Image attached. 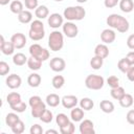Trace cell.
Listing matches in <instances>:
<instances>
[{"mask_svg": "<svg viewBox=\"0 0 134 134\" xmlns=\"http://www.w3.org/2000/svg\"><path fill=\"white\" fill-rule=\"evenodd\" d=\"M63 23V17L60 15V14H51L49 17H48V24L50 27L52 28H58L62 25Z\"/></svg>", "mask_w": 134, "mask_h": 134, "instance_id": "9c48e42d", "label": "cell"}, {"mask_svg": "<svg viewBox=\"0 0 134 134\" xmlns=\"http://www.w3.org/2000/svg\"><path fill=\"white\" fill-rule=\"evenodd\" d=\"M27 83L30 87H38L41 84V76L38 73H31L27 77Z\"/></svg>", "mask_w": 134, "mask_h": 134, "instance_id": "9a60e30c", "label": "cell"}, {"mask_svg": "<svg viewBox=\"0 0 134 134\" xmlns=\"http://www.w3.org/2000/svg\"><path fill=\"white\" fill-rule=\"evenodd\" d=\"M118 3V0H105V6L108 8L114 7Z\"/></svg>", "mask_w": 134, "mask_h": 134, "instance_id": "f907efd6", "label": "cell"}, {"mask_svg": "<svg viewBox=\"0 0 134 134\" xmlns=\"http://www.w3.org/2000/svg\"><path fill=\"white\" fill-rule=\"evenodd\" d=\"M48 58H49V52H48V50H47V49H45V48H43V49H42V51L40 52V54L38 55V58H37V59H39V60H41V61L43 62V61L47 60Z\"/></svg>", "mask_w": 134, "mask_h": 134, "instance_id": "7dc6e473", "label": "cell"}, {"mask_svg": "<svg viewBox=\"0 0 134 134\" xmlns=\"http://www.w3.org/2000/svg\"><path fill=\"white\" fill-rule=\"evenodd\" d=\"M9 8H10V10H12L14 14H18V15H19L21 12H23V4H22L21 1L15 0V1H13V2L10 3Z\"/></svg>", "mask_w": 134, "mask_h": 134, "instance_id": "4316f807", "label": "cell"}, {"mask_svg": "<svg viewBox=\"0 0 134 134\" xmlns=\"http://www.w3.org/2000/svg\"><path fill=\"white\" fill-rule=\"evenodd\" d=\"M31 18H32V15H31V13L29 10H23V12H21L18 15V20L21 23H24V24L30 22L31 21Z\"/></svg>", "mask_w": 134, "mask_h": 134, "instance_id": "603a6c76", "label": "cell"}, {"mask_svg": "<svg viewBox=\"0 0 134 134\" xmlns=\"http://www.w3.org/2000/svg\"><path fill=\"white\" fill-rule=\"evenodd\" d=\"M12 131L13 133L15 134H21L23 131H24V124L22 120H19L17 121L13 127H12Z\"/></svg>", "mask_w": 134, "mask_h": 134, "instance_id": "f35d334b", "label": "cell"}, {"mask_svg": "<svg viewBox=\"0 0 134 134\" xmlns=\"http://www.w3.org/2000/svg\"><path fill=\"white\" fill-rule=\"evenodd\" d=\"M10 41L13 42V44L15 45V47H16L17 49H20V48L24 47L25 44H26V38H25V36H24L23 34H21V32H17V34L13 35Z\"/></svg>", "mask_w": 134, "mask_h": 134, "instance_id": "5b68a950", "label": "cell"}, {"mask_svg": "<svg viewBox=\"0 0 134 134\" xmlns=\"http://www.w3.org/2000/svg\"><path fill=\"white\" fill-rule=\"evenodd\" d=\"M127 60L130 62V64L133 66L134 65V51H130L128 54H127Z\"/></svg>", "mask_w": 134, "mask_h": 134, "instance_id": "db71d44e", "label": "cell"}, {"mask_svg": "<svg viewBox=\"0 0 134 134\" xmlns=\"http://www.w3.org/2000/svg\"><path fill=\"white\" fill-rule=\"evenodd\" d=\"M48 8L45 6V5H40V6H38L37 8H36V10H35V15H36V17L37 18H39V19H44V18H46L47 16H48Z\"/></svg>", "mask_w": 134, "mask_h": 134, "instance_id": "7402d4cb", "label": "cell"}, {"mask_svg": "<svg viewBox=\"0 0 134 134\" xmlns=\"http://www.w3.org/2000/svg\"><path fill=\"white\" fill-rule=\"evenodd\" d=\"M131 66H132V65H131L130 62L127 60V58L120 59V60L118 61V63H117L118 69H119L121 72H124V73H127V71L129 70V68H130Z\"/></svg>", "mask_w": 134, "mask_h": 134, "instance_id": "d4e9b609", "label": "cell"}, {"mask_svg": "<svg viewBox=\"0 0 134 134\" xmlns=\"http://www.w3.org/2000/svg\"><path fill=\"white\" fill-rule=\"evenodd\" d=\"M64 17L67 20H75L76 19V12H75V7H67L64 10Z\"/></svg>", "mask_w": 134, "mask_h": 134, "instance_id": "4dcf8cb0", "label": "cell"}, {"mask_svg": "<svg viewBox=\"0 0 134 134\" xmlns=\"http://www.w3.org/2000/svg\"><path fill=\"white\" fill-rule=\"evenodd\" d=\"M49 66H50V68H51L53 71L60 72V71H62V70L65 69L66 63H65V61H64L62 58H53V59L50 60Z\"/></svg>", "mask_w": 134, "mask_h": 134, "instance_id": "8992f818", "label": "cell"}, {"mask_svg": "<svg viewBox=\"0 0 134 134\" xmlns=\"http://www.w3.org/2000/svg\"><path fill=\"white\" fill-rule=\"evenodd\" d=\"M119 7L122 12L125 13H130L134 8V3L133 0H120L119 2Z\"/></svg>", "mask_w": 134, "mask_h": 134, "instance_id": "e0dca14e", "label": "cell"}, {"mask_svg": "<svg viewBox=\"0 0 134 134\" xmlns=\"http://www.w3.org/2000/svg\"><path fill=\"white\" fill-rule=\"evenodd\" d=\"M65 84V79L63 75H55L52 79V86L55 89H60Z\"/></svg>", "mask_w": 134, "mask_h": 134, "instance_id": "d6a6232c", "label": "cell"}, {"mask_svg": "<svg viewBox=\"0 0 134 134\" xmlns=\"http://www.w3.org/2000/svg\"><path fill=\"white\" fill-rule=\"evenodd\" d=\"M45 133H46V134H57L58 132H57L55 130H47Z\"/></svg>", "mask_w": 134, "mask_h": 134, "instance_id": "11a10c76", "label": "cell"}, {"mask_svg": "<svg viewBox=\"0 0 134 134\" xmlns=\"http://www.w3.org/2000/svg\"><path fill=\"white\" fill-rule=\"evenodd\" d=\"M94 54L105 59L109 54V49L105 44H98V45H96V47L94 49Z\"/></svg>", "mask_w": 134, "mask_h": 134, "instance_id": "7c38bea8", "label": "cell"}, {"mask_svg": "<svg viewBox=\"0 0 134 134\" xmlns=\"http://www.w3.org/2000/svg\"><path fill=\"white\" fill-rule=\"evenodd\" d=\"M27 66H28V68L31 69V70H39V69L41 68V66H42V61L31 55V57L27 60Z\"/></svg>", "mask_w": 134, "mask_h": 134, "instance_id": "4fadbf2b", "label": "cell"}, {"mask_svg": "<svg viewBox=\"0 0 134 134\" xmlns=\"http://www.w3.org/2000/svg\"><path fill=\"white\" fill-rule=\"evenodd\" d=\"M46 109V106L43 102H41L40 104L36 105L35 107H31V115L34 117H40L42 115V113L45 111Z\"/></svg>", "mask_w": 134, "mask_h": 134, "instance_id": "5bb4252c", "label": "cell"}, {"mask_svg": "<svg viewBox=\"0 0 134 134\" xmlns=\"http://www.w3.org/2000/svg\"><path fill=\"white\" fill-rule=\"evenodd\" d=\"M99 108L102 109V111H104L105 113H111L114 110V105L112 102L108 100V99H104L99 103Z\"/></svg>", "mask_w": 134, "mask_h": 134, "instance_id": "ac0fdd59", "label": "cell"}, {"mask_svg": "<svg viewBox=\"0 0 134 134\" xmlns=\"http://www.w3.org/2000/svg\"><path fill=\"white\" fill-rule=\"evenodd\" d=\"M60 132L62 134H72L74 132V125H73V122L69 121L67 125H65L63 127H60Z\"/></svg>", "mask_w": 134, "mask_h": 134, "instance_id": "e575fe53", "label": "cell"}, {"mask_svg": "<svg viewBox=\"0 0 134 134\" xmlns=\"http://www.w3.org/2000/svg\"><path fill=\"white\" fill-rule=\"evenodd\" d=\"M119 104L121 107L124 108H129L130 106H132L133 104V96L129 93H126L120 99H119Z\"/></svg>", "mask_w": 134, "mask_h": 134, "instance_id": "cb8c5ba5", "label": "cell"}, {"mask_svg": "<svg viewBox=\"0 0 134 134\" xmlns=\"http://www.w3.org/2000/svg\"><path fill=\"white\" fill-rule=\"evenodd\" d=\"M103 58L100 57H93L91 60H90V66L93 68V69H99L102 66H103Z\"/></svg>", "mask_w": 134, "mask_h": 134, "instance_id": "1f68e13d", "label": "cell"}, {"mask_svg": "<svg viewBox=\"0 0 134 134\" xmlns=\"http://www.w3.org/2000/svg\"><path fill=\"white\" fill-rule=\"evenodd\" d=\"M107 24L111 27L116 28L120 32H126L129 29V22L126 18L117 15L112 14L107 18Z\"/></svg>", "mask_w": 134, "mask_h": 134, "instance_id": "6da1fadb", "label": "cell"}, {"mask_svg": "<svg viewBox=\"0 0 134 134\" xmlns=\"http://www.w3.org/2000/svg\"><path fill=\"white\" fill-rule=\"evenodd\" d=\"M43 133V129L41 126L39 125H34L30 128V134H42Z\"/></svg>", "mask_w": 134, "mask_h": 134, "instance_id": "c3c4849f", "label": "cell"}, {"mask_svg": "<svg viewBox=\"0 0 134 134\" xmlns=\"http://www.w3.org/2000/svg\"><path fill=\"white\" fill-rule=\"evenodd\" d=\"M107 83H108V85H109L111 88H116V87L119 86V80H118V77L115 76V75L109 76L108 80H107Z\"/></svg>", "mask_w": 134, "mask_h": 134, "instance_id": "b9f144b4", "label": "cell"}, {"mask_svg": "<svg viewBox=\"0 0 134 134\" xmlns=\"http://www.w3.org/2000/svg\"><path fill=\"white\" fill-rule=\"evenodd\" d=\"M54 1H58V2H60V1H62V0H54Z\"/></svg>", "mask_w": 134, "mask_h": 134, "instance_id": "91938a15", "label": "cell"}, {"mask_svg": "<svg viewBox=\"0 0 134 134\" xmlns=\"http://www.w3.org/2000/svg\"><path fill=\"white\" fill-rule=\"evenodd\" d=\"M126 94L125 92V89L122 87H116V88H112L111 89V96L114 98V99H120L124 95Z\"/></svg>", "mask_w": 134, "mask_h": 134, "instance_id": "484cf974", "label": "cell"}, {"mask_svg": "<svg viewBox=\"0 0 134 134\" xmlns=\"http://www.w3.org/2000/svg\"><path fill=\"white\" fill-rule=\"evenodd\" d=\"M9 2V0H0V4L1 5H5V4H7Z\"/></svg>", "mask_w": 134, "mask_h": 134, "instance_id": "6f0895ef", "label": "cell"}, {"mask_svg": "<svg viewBox=\"0 0 134 134\" xmlns=\"http://www.w3.org/2000/svg\"><path fill=\"white\" fill-rule=\"evenodd\" d=\"M61 102H62L64 108L70 109V108H74V107L76 106V104H77V98H76V96H74V95H65V96H63V98H62Z\"/></svg>", "mask_w": 134, "mask_h": 134, "instance_id": "30bf717a", "label": "cell"}, {"mask_svg": "<svg viewBox=\"0 0 134 134\" xmlns=\"http://www.w3.org/2000/svg\"><path fill=\"white\" fill-rule=\"evenodd\" d=\"M30 30L45 32L44 31V25H43V23L40 20H35L34 22H31V24H30Z\"/></svg>", "mask_w": 134, "mask_h": 134, "instance_id": "d590c367", "label": "cell"}, {"mask_svg": "<svg viewBox=\"0 0 134 134\" xmlns=\"http://www.w3.org/2000/svg\"><path fill=\"white\" fill-rule=\"evenodd\" d=\"M20 120V118H19V116L17 115V114H15V113H8L7 115H6V117H5V122H6V125L8 126V127H13L17 121H19Z\"/></svg>", "mask_w": 134, "mask_h": 134, "instance_id": "f546056e", "label": "cell"}, {"mask_svg": "<svg viewBox=\"0 0 134 134\" xmlns=\"http://www.w3.org/2000/svg\"><path fill=\"white\" fill-rule=\"evenodd\" d=\"M55 120H57V124L59 125V127H63V126L67 125L70 121L69 118L67 117V115L64 114V113H59L55 117Z\"/></svg>", "mask_w": 134, "mask_h": 134, "instance_id": "836d02e7", "label": "cell"}, {"mask_svg": "<svg viewBox=\"0 0 134 134\" xmlns=\"http://www.w3.org/2000/svg\"><path fill=\"white\" fill-rule=\"evenodd\" d=\"M4 42H5V41H4L3 36H2V35H0V46H1V45H3V44H4Z\"/></svg>", "mask_w": 134, "mask_h": 134, "instance_id": "9f6ffc18", "label": "cell"}, {"mask_svg": "<svg viewBox=\"0 0 134 134\" xmlns=\"http://www.w3.org/2000/svg\"><path fill=\"white\" fill-rule=\"evenodd\" d=\"M127 45L130 49H134V35L129 36V38L127 40Z\"/></svg>", "mask_w": 134, "mask_h": 134, "instance_id": "f5cc1de1", "label": "cell"}, {"mask_svg": "<svg viewBox=\"0 0 134 134\" xmlns=\"http://www.w3.org/2000/svg\"><path fill=\"white\" fill-rule=\"evenodd\" d=\"M63 44H64V39H63V35L60 31L54 30V31L50 32L49 39H48V45L51 50L58 51V50L62 49Z\"/></svg>", "mask_w": 134, "mask_h": 134, "instance_id": "7a4b0ae2", "label": "cell"}, {"mask_svg": "<svg viewBox=\"0 0 134 134\" xmlns=\"http://www.w3.org/2000/svg\"><path fill=\"white\" fill-rule=\"evenodd\" d=\"M104 77L96 74H89L85 80V85L87 88L92 90H99L104 86Z\"/></svg>", "mask_w": 134, "mask_h": 134, "instance_id": "3957f363", "label": "cell"}, {"mask_svg": "<svg viewBox=\"0 0 134 134\" xmlns=\"http://www.w3.org/2000/svg\"><path fill=\"white\" fill-rule=\"evenodd\" d=\"M127 76H128V79H129L131 82H134V65L131 66V67L129 68V70L127 71Z\"/></svg>", "mask_w": 134, "mask_h": 134, "instance_id": "816d5d0a", "label": "cell"}, {"mask_svg": "<svg viewBox=\"0 0 134 134\" xmlns=\"http://www.w3.org/2000/svg\"><path fill=\"white\" fill-rule=\"evenodd\" d=\"M15 48H16V47H15V45L13 44V42H12V41H10V42L5 41V42H4V44L0 46V49H1V50H2V52H3L4 54H6V55L12 54V53L14 52V49H15Z\"/></svg>", "mask_w": 134, "mask_h": 134, "instance_id": "ffe728a7", "label": "cell"}, {"mask_svg": "<svg viewBox=\"0 0 134 134\" xmlns=\"http://www.w3.org/2000/svg\"><path fill=\"white\" fill-rule=\"evenodd\" d=\"M45 36V32H41V31H34L29 29V38L34 41H39L41 39H43Z\"/></svg>", "mask_w": 134, "mask_h": 134, "instance_id": "ab89813d", "label": "cell"}, {"mask_svg": "<svg viewBox=\"0 0 134 134\" xmlns=\"http://www.w3.org/2000/svg\"><path fill=\"white\" fill-rule=\"evenodd\" d=\"M9 107H10V109H13L14 111H17V112H23V111L26 110V104L24 102H22V100L17 103V104H15V105L9 106Z\"/></svg>", "mask_w": 134, "mask_h": 134, "instance_id": "60d3db41", "label": "cell"}, {"mask_svg": "<svg viewBox=\"0 0 134 134\" xmlns=\"http://www.w3.org/2000/svg\"><path fill=\"white\" fill-rule=\"evenodd\" d=\"M127 121L131 125H134V110H130L127 113Z\"/></svg>", "mask_w": 134, "mask_h": 134, "instance_id": "681fc988", "label": "cell"}, {"mask_svg": "<svg viewBox=\"0 0 134 134\" xmlns=\"http://www.w3.org/2000/svg\"><path fill=\"white\" fill-rule=\"evenodd\" d=\"M77 2H80V3H84V2H86L87 0H76Z\"/></svg>", "mask_w": 134, "mask_h": 134, "instance_id": "680465c9", "label": "cell"}, {"mask_svg": "<svg viewBox=\"0 0 134 134\" xmlns=\"http://www.w3.org/2000/svg\"><path fill=\"white\" fill-rule=\"evenodd\" d=\"M81 134H94L95 131L93 129V122L90 119H85L80 125Z\"/></svg>", "mask_w": 134, "mask_h": 134, "instance_id": "ba28073f", "label": "cell"}, {"mask_svg": "<svg viewBox=\"0 0 134 134\" xmlns=\"http://www.w3.org/2000/svg\"><path fill=\"white\" fill-rule=\"evenodd\" d=\"M9 70H10V68H9L8 64L5 63V62H3V61H1L0 62V74L1 75H5V74L8 73Z\"/></svg>", "mask_w": 134, "mask_h": 134, "instance_id": "7bdbcfd3", "label": "cell"}, {"mask_svg": "<svg viewBox=\"0 0 134 134\" xmlns=\"http://www.w3.org/2000/svg\"><path fill=\"white\" fill-rule=\"evenodd\" d=\"M63 31L68 38H74V37L77 36L79 28L75 24H73L71 22H66L63 25Z\"/></svg>", "mask_w": 134, "mask_h": 134, "instance_id": "277c9868", "label": "cell"}, {"mask_svg": "<svg viewBox=\"0 0 134 134\" xmlns=\"http://www.w3.org/2000/svg\"><path fill=\"white\" fill-rule=\"evenodd\" d=\"M21 77L18 75V74H10L6 77V85L8 88L10 89H16V88H19L20 85H21Z\"/></svg>", "mask_w": 134, "mask_h": 134, "instance_id": "52a82bcc", "label": "cell"}, {"mask_svg": "<svg viewBox=\"0 0 134 134\" xmlns=\"http://www.w3.org/2000/svg\"><path fill=\"white\" fill-rule=\"evenodd\" d=\"M39 118H40L43 122L48 124V122H50V121L52 120V113H51V111H50V110L45 109V111L42 113V115H41Z\"/></svg>", "mask_w": 134, "mask_h": 134, "instance_id": "8d00e7d4", "label": "cell"}, {"mask_svg": "<svg viewBox=\"0 0 134 134\" xmlns=\"http://www.w3.org/2000/svg\"><path fill=\"white\" fill-rule=\"evenodd\" d=\"M75 12H76V19L75 20H82L86 15V12L82 6H75Z\"/></svg>", "mask_w": 134, "mask_h": 134, "instance_id": "ee69618b", "label": "cell"}, {"mask_svg": "<svg viewBox=\"0 0 134 134\" xmlns=\"http://www.w3.org/2000/svg\"><path fill=\"white\" fill-rule=\"evenodd\" d=\"M24 3L26 8L28 9H34V8H37L38 6V0H24Z\"/></svg>", "mask_w": 134, "mask_h": 134, "instance_id": "f6af8a7d", "label": "cell"}, {"mask_svg": "<svg viewBox=\"0 0 134 134\" xmlns=\"http://www.w3.org/2000/svg\"><path fill=\"white\" fill-rule=\"evenodd\" d=\"M41 102H42V99H41V97L38 96V95H34V96H31V97L29 98V105H30V107H35L36 105L40 104Z\"/></svg>", "mask_w": 134, "mask_h": 134, "instance_id": "bcb514c9", "label": "cell"}, {"mask_svg": "<svg viewBox=\"0 0 134 134\" xmlns=\"http://www.w3.org/2000/svg\"><path fill=\"white\" fill-rule=\"evenodd\" d=\"M70 116L72 118L73 121H80L83 117H84V111L82 108H74L71 110V113H70Z\"/></svg>", "mask_w": 134, "mask_h": 134, "instance_id": "44dd1931", "label": "cell"}, {"mask_svg": "<svg viewBox=\"0 0 134 134\" xmlns=\"http://www.w3.org/2000/svg\"><path fill=\"white\" fill-rule=\"evenodd\" d=\"M27 58H26V55L24 54V53H22V52H18V53H16L14 57H13V62H14V64L15 65H17V66H22V65H24L26 62H27Z\"/></svg>", "mask_w": 134, "mask_h": 134, "instance_id": "d6986e66", "label": "cell"}, {"mask_svg": "<svg viewBox=\"0 0 134 134\" xmlns=\"http://www.w3.org/2000/svg\"><path fill=\"white\" fill-rule=\"evenodd\" d=\"M80 106H81V108L84 109V110H91V109L93 108V106H94V103H93V100H92L91 98H89V97H84V98L81 99Z\"/></svg>", "mask_w": 134, "mask_h": 134, "instance_id": "83f0119b", "label": "cell"}, {"mask_svg": "<svg viewBox=\"0 0 134 134\" xmlns=\"http://www.w3.org/2000/svg\"><path fill=\"white\" fill-rule=\"evenodd\" d=\"M42 49L43 48L39 44H32L29 47V53H30V55H32L35 58H38V55L40 54V52L42 51Z\"/></svg>", "mask_w": 134, "mask_h": 134, "instance_id": "74e56055", "label": "cell"}, {"mask_svg": "<svg viewBox=\"0 0 134 134\" xmlns=\"http://www.w3.org/2000/svg\"><path fill=\"white\" fill-rule=\"evenodd\" d=\"M6 99H7L8 105L12 106V105H15V104L21 102V95L19 93H17V92H12V93H9L7 95Z\"/></svg>", "mask_w": 134, "mask_h": 134, "instance_id": "f1b7e54d", "label": "cell"}, {"mask_svg": "<svg viewBox=\"0 0 134 134\" xmlns=\"http://www.w3.org/2000/svg\"><path fill=\"white\" fill-rule=\"evenodd\" d=\"M60 102H61L60 96L55 93H50L46 96V104L49 105L50 107H57L60 104Z\"/></svg>", "mask_w": 134, "mask_h": 134, "instance_id": "2e32d148", "label": "cell"}, {"mask_svg": "<svg viewBox=\"0 0 134 134\" xmlns=\"http://www.w3.org/2000/svg\"><path fill=\"white\" fill-rule=\"evenodd\" d=\"M100 40L104 43L110 44L115 40V32L112 29H104L100 34Z\"/></svg>", "mask_w": 134, "mask_h": 134, "instance_id": "8fae6325", "label": "cell"}]
</instances>
